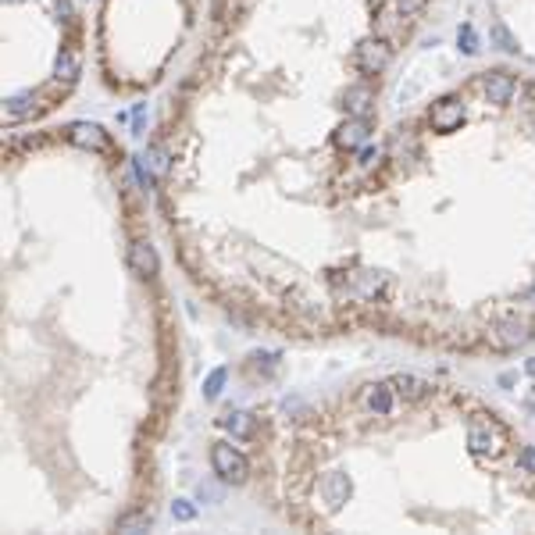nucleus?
Listing matches in <instances>:
<instances>
[{
  "mask_svg": "<svg viewBox=\"0 0 535 535\" xmlns=\"http://www.w3.org/2000/svg\"><path fill=\"white\" fill-rule=\"evenodd\" d=\"M475 86H478V93L489 100V104H510L517 93H521V79L514 71H507V68H489V71H478L475 75Z\"/></svg>",
  "mask_w": 535,
  "mask_h": 535,
  "instance_id": "1",
  "label": "nucleus"
},
{
  "mask_svg": "<svg viewBox=\"0 0 535 535\" xmlns=\"http://www.w3.org/2000/svg\"><path fill=\"white\" fill-rule=\"evenodd\" d=\"M211 464H214V475H218L221 482H228V485H239V482H246V475H250L246 457H243L236 446H228V443H214Z\"/></svg>",
  "mask_w": 535,
  "mask_h": 535,
  "instance_id": "2",
  "label": "nucleus"
},
{
  "mask_svg": "<svg viewBox=\"0 0 535 535\" xmlns=\"http://www.w3.org/2000/svg\"><path fill=\"white\" fill-rule=\"evenodd\" d=\"M429 122H432L436 132H453V129H461V122H464V100H461V97L439 100V104L432 107V114H429Z\"/></svg>",
  "mask_w": 535,
  "mask_h": 535,
  "instance_id": "3",
  "label": "nucleus"
},
{
  "mask_svg": "<svg viewBox=\"0 0 535 535\" xmlns=\"http://www.w3.org/2000/svg\"><path fill=\"white\" fill-rule=\"evenodd\" d=\"M368 132H371V118H347V122L335 129L332 143L339 150H357V146L368 143Z\"/></svg>",
  "mask_w": 535,
  "mask_h": 535,
  "instance_id": "4",
  "label": "nucleus"
},
{
  "mask_svg": "<svg viewBox=\"0 0 535 535\" xmlns=\"http://www.w3.org/2000/svg\"><path fill=\"white\" fill-rule=\"evenodd\" d=\"M528 325L524 321H500V325H496V332H492V342H496V347H500V350H514V347H524V342H528Z\"/></svg>",
  "mask_w": 535,
  "mask_h": 535,
  "instance_id": "5",
  "label": "nucleus"
},
{
  "mask_svg": "<svg viewBox=\"0 0 535 535\" xmlns=\"http://www.w3.org/2000/svg\"><path fill=\"white\" fill-rule=\"evenodd\" d=\"M64 139H68V143H75V146H83V150H100L107 136H104V129H100V125L75 122V125H68V129H64Z\"/></svg>",
  "mask_w": 535,
  "mask_h": 535,
  "instance_id": "6",
  "label": "nucleus"
},
{
  "mask_svg": "<svg viewBox=\"0 0 535 535\" xmlns=\"http://www.w3.org/2000/svg\"><path fill=\"white\" fill-rule=\"evenodd\" d=\"M389 389L400 400H425L432 386H429L425 378H417V375H396V378H389Z\"/></svg>",
  "mask_w": 535,
  "mask_h": 535,
  "instance_id": "7",
  "label": "nucleus"
},
{
  "mask_svg": "<svg viewBox=\"0 0 535 535\" xmlns=\"http://www.w3.org/2000/svg\"><path fill=\"white\" fill-rule=\"evenodd\" d=\"M132 272L143 275V279H154L158 275V253H154V246H150L146 239L132 243Z\"/></svg>",
  "mask_w": 535,
  "mask_h": 535,
  "instance_id": "8",
  "label": "nucleus"
},
{
  "mask_svg": "<svg viewBox=\"0 0 535 535\" xmlns=\"http://www.w3.org/2000/svg\"><path fill=\"white\" fill-rule=\"evenodd\" d=\"M468 446H471V453H489V450L496 446L492 429H489V425H471V429H468Z\"/></svg>",
  "mask_w": 535,
  "mask_h": 535,
  "instance_id": "9",
  "label": "nucleus"
},
{
  "mask_svg": "<svg viewBox=\"0 0 535 535\" xmlns=\"http://www.w3.org/2000/svg\"><path fill=\"white\" fill-rule=\"evenodd\" d=\"M221 425L232 432V436H239V439H246L250 432H253V417L250 414H243V410H236V414H228V417H221Z\"/></svg>",
  "mask_w": 535,
  "mask_h": 535,
  "instance_id": "10",
  "label": "nucleus"
},
{
  "mask_svg": "<svg viewBox=\"0 0 535 535\" xmlns=\"http://www.w3.org/2000/svg\"><path fill=\"white\" fill-rule=\"evenodd\" d=\"M378 293H382V275H357V279H354V296L371 300V296H378Z\"/></svg>",
  "mask_w": 535,
  "mask_h": 535,
  "instance_id": "11",
  "label": "nucleus"
},
{
  "mask_svg": "<svg viewBox=\"0 0 535 535\" xmlns=\"http://www.w3.org/2000/svg\"><path fill=\"white\" fill-rule=\"evenodd\" d=\"M368 403H371V410L386 414V410H389V386H378V389L368 396Z\"/></svg>",
  "mask_w": 535,
  "mask_h": 535,
  "instance_id": "12",
  "label": "nucleus"
},
{
  "mask_svg": "<svg viewBox=\"0 0 535 535\" xmlns=\"http://www.w3.org/2000/svg\"><path fill=\"white\" fill-rule=\"evenodd\" d=\"M172 514H175V521H193L197 517V507L189 503V500H175L172 503Z\"/></svg>",
  "mask_w": 535,
  "mask_h": 535,
  "instance_id": "13",
  "label": "nucleus"
},
{
  "mask_svg": "<svg viewBox=\"0 0 535 535\" xmlns=\"http://www.w3.org/2000/svg\"><path fill=\"white\" fill-rule=\"evenodd\" d=\"M221 386H225V368H218V371H211V378H207V386H204V393L214 400L218 393H221Z\"/></svg>",
  "mask_w": 535,
  "mask_h": 535,
  "instance_id": "14",
  "label": "nucleus"
},
{
  "mask_svg": "<svg viewBox=\"0 0 535 535\" xmlns=\"http://www.w3.org/2000/svg\"><path fill=\"white\" fill-rule=\"evenodd\" d=\"M146 161H150V168H154V172H165V168H168V154H165L161 146H154V150H150V154H146Z\"/></svg>",
  "mask_w": 535,
  "mask_h": 535,
  "instance_id": "15",
  "label": "nucleus"
},
{
  "mask_svg": "<svg viewBox=\"0 0 535 535\" xmlns=\"http://www.w3.org/2000/svg\"><path fill=\"white\" fill-rule=\"evenodd\" d=\"M146 524H150V517H146V514H136V517H122V521H118V528H122V531H132V528H146Z\"/></svg>",
  "mask_w": 535,
  "mask_h": 535,
  "instance_id": "16",
  "label": "nucleus"
},
{
  "mask_svg": "<svg viewBox=\"0 0 535 535\" xmlns=\"http://www.w3.org/2000/svg\"><path fill=\"white\" fill-rule=\"evenodd\" d=\"M517 464H521L524 471H531V475H535V446H524V450H521Z\"/></svg>",
  "mask_w": 535,
  "mask_h": 535,
  "instance_id": "17",
  "label": "nucleus"
},
{
  "mask_svg": "<svg viewBox=\"0 0 535 535\" xmlns=\"http://www.w3.org/2000/svg\"><path fill=\"white\" fill-rule=\"evenodd\" d=\"M492 36H496V43H500L503 50H514V40H510V32H507L503 25H496V29H492Z\"/></svg>",
  "mask_w": 535,
  "mask_h": 535,
  "instance_id": "18",
  "label": "nucleus"
},
{
  "mask_svg": "<svg viewBox=\"0 0 535 535\" xmlns=\"http://www.w3.org/2000/svg\"><path fill=\"white\" fill-rule=\"evenodd\" d=\"M461 40H464V50H468V54H475V32H471V25H464V29H461Z\"/></svg>",
  "mask_w": 535,
  "mask_h": 535,
  "instance_id": "19",
  "label": "nucleus"
}]
</instances>
